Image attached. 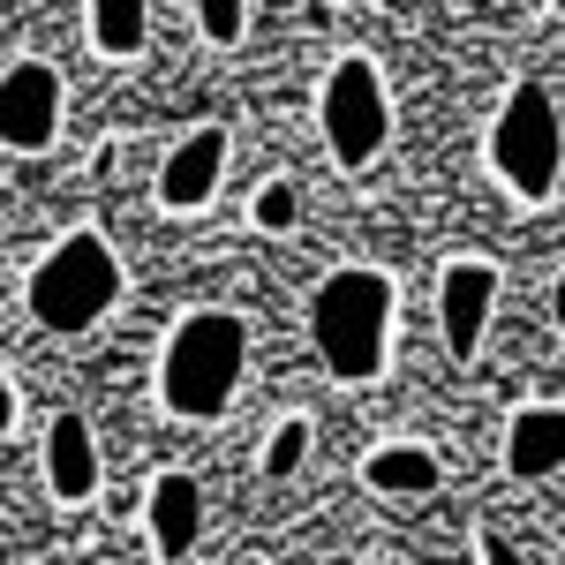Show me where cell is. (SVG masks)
<instances>
[{
  "mask_svg": "<svg viewBox=\"0 0 565 565\" xmlns=\"http://www.w3.org/2000/svg\"><path fill=\"white\" fill-rule=\"evenodd\" d=\"M309 348L340 385H370L392 348V279L377 264H340L309 295Z\"/></svg>",
  "mask_w": 565,
  "mask_h": 565,
  "instance_id": "1",
  "label": "cell"
},
{
  "mask_svg": "<svg viewBox=\"0 0 565 565\" xmlns=\"http://www.w3.org/2000/svg\"><path fill=\"white\" fill-rule=\"evenodd\" d=\"M242 362H249V324L234 309H189L159 354V399L181 423H212L242 385Z\"/></svg>",
  "mask_w": 565,
  "mask_h": 565,
  "instance_id": "2",
  "label": "cell"
},
{
  "mask_svg": "<svg viewBox=\"0 0 565 565\" xmlns=\"http://www.w3.org/2000/svg\"><path fill=\"white\" fill-rule=\"evenodd\" d=\"M23 302L45 332H90L106 309L121 302V257L98 242V234H68L53 257L31 271Z\"/></svg>",
  "mask_w": 565,
  "mask_h": 565,
  "instance_id": "3",
  "label": "cell"
},
{
  "mask_svg": "<svg viewBox=\"0 0 565 565\" xmlns=\"http://www.w3.org/2000/svg\"><path fill=\"white\" fill-rule=\"evenodd\" d=\"M490 167L521 204L558 196V98L551 84H521L490 121Z\"/></svg>",
  "mask_w": 565,
  "mask_h": 565,
  "instance_id": "4",
  "label": "cell"
},
{
  "mask_svg": "<svg viewBox=\"0 0 565 565\" xmlns=\"http://www.w3.org/2000/svg\"><path fill=\"white\" fill-rule=\"evenodd\" d=\"M317 114H324V143H332V159H340V167H370V159L385 151V136H392V106H385V76H377V61H362V53L332 61Z\"/></svg>",
  "mask_w": 565,
  "mask_h": 565,
  "instance_id": "5",
  "label": "cell"
},
{
  "mask_svg": "<svg viewBox=\"0 0 565 565\" xmlns=\"http://www.w3.org/2000/svg\"><path fill=\"white\" fill-rule=\"evenodd\" d=\"M53 136H61V68L31 53L0 76V143L8 151H45Z\"/></svg>",
  "mask_w": 565,
  "mask_h": 565,
  "instance_id": "6",
  "label": "cell"
},
{
  "mask_svg": "<svg viewBox=\"0 0 565 565\" xmlns=\"http://www.w3.org/2000/svg\"><path fill=\"white\" fill-rule=\"evenodd\" d=\"M490 309H498V264H482V257L445 264V279H437V324H445V348L476 354L482 332H490Z\"/></svg>",
  "mask_w": 565,
  "mask_h": 565,
  "instance_id": "7",
  "label": "cell"
},
{
  "mask_svg": "<svg viewBox=\"0 0 565 565\" xmlns=\"http://www.w3.org/2000/svg\"><path fill=\"white\" fill-rule=\"evenodd\" d=\"M226 129H196V136H181L174 151H167V167H159V204L167 212H204L218 196V181H226Z\"/></svg>",
  "mask_w": 565,
  "mask_h": 565,
  "instance_id": "8",
  "label": "cell"
},
{
  "mask_svg": "<svg viewBox=\"0 0 565 565\" xmlns=\"http://www.w3.org/2000/svg\"><path fill=\"white\" fill-rule=\"evenodd\" d=\"M143 527H151V558L181 565L196 551V527H204V490L196 476H159L151 498H143Z\"/></svg>",
  "mask_w": 565,
  "mask_h": 565,
  "instance_id": "9",
  "label": "cell"
},
{
  "mask_svg": "<svg viewBox=\"0 0 565 565\" xmlns=\"http://www.w3.org/2000/svg\"><path fill=\"white\" fill-rule=\"evenodd\" d=\"M45 482H53L61 505H90L98 498V445H90L84 415H53V430H45Z\"/></svg>",
  "mask_w": 565,
  "mask_h": 565,
  "instance_id": "10",
  "label": "cell"
},
{
  "mask_svg": "<svg viewBox=\"0 0 565 565\" xmlns=\"http://www.w3.org/2000/svg\"><path fill=\"white\" fill-rule=\"evenodd\" d=\"M505 468L521 482H543L565 468V415L558 407H521L513 430H505Z\"/></svg>",
  "mask_w": 565,
  "mask_h": 565,
  "instance_id": "11",
  "label": "cell"
},
{
  "mask_svg": "<svg viewBox=\"0 0 565 565\" xmlns=\"http://www.w3.org/2000/svg\"><path fill=\"white\" fill-rule=\"evenodd\" d=\"M362 482L377 490V498H430L445 468H437L430 445H377L370 460H362Z\"/></svg>",
  "mask_w": 565,
  "mask_h": 565,
  "instance_id": "12",
  "label": "cell"
},
{
  "mask_svg": "<svg viewBox=\"0 0 565 565\" xmlns=\"http://www.w3.org/2000/svg\"><path fill=\"white\" fill-rule=\"evenodd\" d=\"M90 39L129 61V53H143V39H151V8H143V0H98V8H90Z\"/></svg>",
  "mask_w": 565,
  "mask_h": 565,
  "instance_id": "13",
  "label": "cell"
},
{
  "mask_svg": "<svg viewBox=\"0 0 565 565\" xmlns=\"http://www.w3.org/2000/svg\"><path fill=\"white\" fill-rule=\"evenodd\" d=\"M309 460V423L295 415V423H279V430L264 437V476H295Z\"/></svg>",
  "mask_w": 565,
  "mask_h": 565,
  "instance_id": "14",
  "label": "cell"
},
{
  "mask_svg": "<svg viewBox=\"0 0 565 565\" xmlns=\"http://www.w3.org/2000/svg\"><path fill=\"white\" fill-rule=\"evenodd\" d=\"M295 212H302V196H295L287 181H264L257 204H249V218H257L264 234H287V226H295Z\"/></svg>",
  "mask_w": 565,
  "mask_h": 565,
  "instance_id": "15",
  "label": "cell"
},
{
  "mask_svg": "<svg viewBox=\"0 0 565 565\" xmlns=\"http://www.w3.org/2000/svg\"><path fill=\"white\" fill-rule=\"evenodd\" d=\"M196 31L212 45H234L249 31V8H242V0H204V8H196Z\"/></svg>",
  "mask_w": 565,
  "mask_h": 565,
  "instance_id": "16",
  "label": "cell"
},
{
  "mask_svg": "<svg viewBox=\"0 0 565 565\" xmlns=\"http://www.w3.org/2000/svg\"><path fill=\"white\" fill-rule=\"evenodd\" d=\"M482 565H527V558L505 543V535H482Z\"/></svg>",
  "mask_w": 565,
  "mask_h": 565,
  "instance_id": "17",
  "label": "cell"
},
{
  "mask_svg": "<svg viewBox=\"0 0 565 565\" xmlns=\"http://www.w3.org/2000/svg\"><path fill=\"white\" fill-rule=\"evenodd\" d=\"M15 430V392H8V377H0V437Z\"/></svg>",
  "mask_w": 565,
  "mask_h": 565,
  "instance_id": "18",
  "label": "cell"
},
{
  "mask_svg": "<svg viewBox=\"0 0 565 565\" xmlns=\"http://www.w3.org/2000/svg\"><path fill=\"white\" fill-rule=\"evenodd\" d=\"M362 565H385V558H362Z\"/></svg>",
  "mask_w": 565,
  "mask_h": 565,
  "instance_id": "19",
  "label": "cell"
},
{
  "mask_svg": "<svg viewBox=\"0 0 565 565\" xmlns=\"http://www.w3.org/2000/svg\"><path fill=\"white\" fill-rule=\"evenodd\" d=\"M242 565H264V558H242Z\"/></svg>",
  "mask_w": 565,
  "mask_h": 565,
  "instance_id": "20",
  "label": "cell"
}]
</instances>
